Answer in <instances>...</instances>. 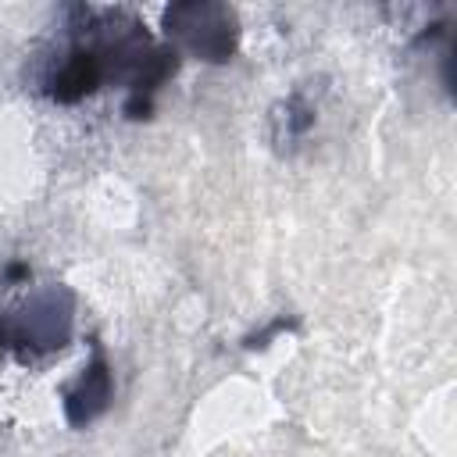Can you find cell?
Instances as JSON below:
<instances>
[{
  "mask_svg": "<svg viewBox=\"0 0 457 457\" xmlns=\"http://www.w3.org/2000/svg\"><path fill=\"white\" fill-rule=\"evenodd\" d=\"M164 29L204 61H228L236 50V14L225 4H171L164 11Z\"/></svg>",
  "mask_w": 457,
  "mask_h": 457,
  "instance_id": "obj_1",
  "label": "cell"
},
{
  "mask_svg": "<svg viewBox=\"0 0 457 457\" xmlns=\"http://www.w3.org/2000/svg\"><path fill=\"white\" fill-rule=\"evenodd\" d=\"M4 339H7V332H4V325H0V350H4Z\"/></svg>",
  "mask_w": 457,
  "mask_h": 457,
  "instance_id": "obj_6",
  "label": "cell"
},
{
  "mask_svg": "<svg viewBox=\"0 0 457 457\" xmlns=\"http://www.w3.org/2000/svg\"><path fill=\"white\" fill-rule=\"evenodd\" d=\"M107 75L104 54L96 46H75L64 54V61L50 71L46 79V96L57 104H75L82 96H89Z\"/></svg>",
  "mask_w": 457,
  "mask_h": 457,
  "instance_id": "obj_3",
  "label": "cell"
},
{
  "mask_svg": "<svg viewBox=\"0 0 457 457\" xmlns=\"http://www.w3.org/2000/svg\"><path fill=\"white\" fill-rule=\"evenodd\" d=\"M275 118H278V125H282L278 139H300V136L314 125V107L303 104L300 96H289V100L282 104V114H275Z\"/></svg>",
  "mask_w": 457,
  "mask_h": 457,
  "instance_id": "obj_5",
  "label": "cell"
},
{
  "mask_svg": "<svg viewBox=\"0 0 457 457\" xmlns=\"http://www.w3.org/2000/svg\"><path fill=\"white\" fill-rule=\"evenodd\" d=\"M68 332H71V296L64 289H46L36 300H29V307L21 311L14 339L32 350H54L64 346Z\"/></svg>",
  "mask_w": 457,
  "mask_h": 457,
  "instance_id": "obj_2",
  "label": "cell"
},
{
  "mask_svg": "<svg viewBox=\"0 0 457 457\" xmlns=\"http://www.w3.org/2000/svg\"><path fill=\"white\" fill-rule=\"evenodd\" d=\"M111 400V371L104 364V357H93V364L82 371V378L68 389L64 396V411H68V421L71 425H86L93 421Z\"/></svg>",
  "mask_w": 457,
  "mask_h": 457,
  "instance_id": "obj_4",
  "label": "cell"
}]
</instances>
